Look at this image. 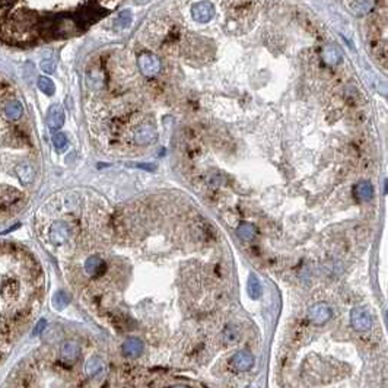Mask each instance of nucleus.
<instances>
[{"mask_svg": "<svg viewBox=\"0 0 388 388\" xmlns=\"http://www.w3.org/2000/svg\"><path fill=\"white\" fill-rule=\"evenodd\" d=\"M351 323H352V327L356 332H361V333H365V332L371 330V327H372V318H371L370 313L365 308H362V307H358V308L352 310Z\"/></svg>", "mask_w": 388, "mask_h": 388, "instance_id": "obj_1", "label": "nucleus"}, {"mask_svg": "<svg viewBox=\"0 0 388 388\" xmlns=\"http://www.w3.org/2000/svg\"><path fill=\"white\" fill-rule=\"evenodd\" d=\"M137 64H139V69L140 72L146 76V77H153L159 73L161 70V60L150 54V53H145V54H140L139 60H137Z\"/></svg>", "mask_w": 388, "mask_h": 388, "instance_id": "obj_2", "label": "nucleus"}, {"mask_svg": "<svg viewBox=\"0 0 388 388\" xmlns=\"http://www.w3.org/2000/svg\"><path fill=\"white\" fill-rule=\"evenodd\" d=\"M156 129L152 123H142L133 131V140L137 145H150L156 140Z\"/></svg>", "mask_w": 388, "mask_h": 388, "instance_id": "obj_3", "label": "nucleus"}, {"mask_svg": "<svg viewBox=\"0 0 388 388\" xmlns=\"http://www.w3.org/2000/svg\"><path fill=\"white\" fill-rule=\"evenodd\" d=\"M191 15H193V18H194V20L204 23V22H209V20L213 18V15H215V7H213V4H212L210 1H207V0H204V1H199V3H196V4L191 7Z\"/></svg>", "mask_w": 388, "mask_h": 388, "instance_id": "obj_4", "label": "nucleus"}, {"mask_svg": "<svg viewBox=\"0 0 388 388\" xmlns=\"http://www.w3.org/2000/svg\"><path fill=\"white\" fill-rule=\"evenodd\" d=\"M64 124V110L58 104H53L47 112V126L51 131H57Z\"/></svg>", "mask_w": 388, "mask_h": 388, "instance_id": "obj_5", "label": "nucleus"}, {"mask_svg": "<svg viewBox=\"0 0 388 388\" xmlns=\"http://www.w3.org/2000/svg\"><path fill=\"white\" fill-rule=\"evenodd\" d=\"M308 315H310L313 323L324 324V323H327L332 318V310H330V307L326 302H318V304L311 307Z\"/></svg>", "mask_w": 388, "mask_h": 388, "instance_id": "obj_6", "label": "nucleus"}, {"mask_svg": "<svg viewBox=\"0 0 388 388\" xmlns=\"http://www.w3.org/2000/svg\"><path fill=\"white\" fill-rule=\"evenodd\" d=\"M1 112L7 121H18L23 115V107L18 99H7L3 104Z\"/></svg>", "mask_w": 388, "mask_h": 388, "instance_id": "obj_7", "label": "nucleus"}, {"mask_svg": "<svg viewBox=\"0 0 388 388\" xmlns=\"http://www.w3.org/2000/svg\"><path fill=\"white\" fill-rule=\"evenodd\" d=\"M231 365L237 371L247 372L254 367V356L248 352H238L231 358Z\"/></svg>", "mask_w": 388, "mask_h": 388, "instance_id": "obj_8", "label": "nucleus"}, {"mask_svg": "<svg viewBox=\"0 0 388 388\" xmlns=\"http://www.w3.org/2000/svg\"><path fill=\"white\" fill-rule=\"evenodd\" d=\"M70 237V228L67 226V223L64 222H55L54 225H51L50 228V240L55 244L60 245L63 242H66Z\"/></svg>", "mask_w": 388, "mask_h": 388, "instance_id": "obj_9", "label": "nucleus"}, {"mask_svg": "<svg viewBox=\"0 0 388 388\" xmlns=\"http://www.w3.org/2000/svg\"><path fill=\"white\" fill-rule=\"evenodd\" d=\"M15 174L22 184H32L35 180V168L28 162H19L15 166Z\"/></svg>", "mask_w": 388, "mask_h": 388, "instance_id": "obj_10", "label": "nucleus"}, {"mask_svg": "<svg viewBox=\"0 0 388 388\" xmlns=\"http://www.w3.org/2000/svg\"><path fill=\"white\" fill-rule=\"evenodd\" d=\"M80 355V348L76 342H66L63 346H61V352H60V356H61V361L66 362V364H73L77 361Z\"/></svg>", "mask_w": 388, "mask_h": 388, "instance_id": "obj_11", "label": "nucleus"}, {"mask_svg": "<svg viewBox=\"0 0 388 388\" xmlns=\"http://www.w3.org/2000/svg\"><path fill=\"white\" fill-rule=\"evenodd\" d=\"M105 261L98 257V256H91L86 261H85V272L89 276H99L105 272Z\"/></svg>", "mask_w": 388, "mask_h": 388, "instance_id": "obj_12", "label": "nucleus"}, {"mask_svg": "<svg viewBox=\"0 0 388 388\" xmlns=\"http://www.w3.org/2000/svg\"><path fill=\"white\" fill-rule=\"evenodd\" d=\"M123 353L130 358H137L143 353V343L139 339H127L123 346Z\"/></svg>", "mask_w": 388, "mask_h": 388, "instance_id": "obj_13", "label": "nucleus"}, {"mask_svg": "<svg viewBox=\"0 0 388 388\" xmlns=\"http://www.w3.org/2000/svg\"><path fill=\"white\" fill-rule=\"evenodd\" d=\"M355 196L361 202H370L374 197V187L368 181H362L355 187Z\"/></svg>", "mask_w": 388, "mask_h": 388, "instance_id": "obj_14", "label": "nucleus"}, {"mask_svg": "<svg viewBox=\"0 0 388 388\" xmlns=\"http://www.w3.org/2000/svg\"><path fill=\"white\" fill-rule=\"evenodd\" d=\"M323 58L327 64H332V66H336L342 61V53L337 47L334 45H327L324 50H323Z\"/></svg>", "mask_w": 388, "mask_h": 388, "instance_id": "obj_15", "label": "nucleus"}, {"mask_svg": "<svg viewBox=\"0 0 388 388\" xmlns=\"http://www.w3.org/2000/svg\"><path fill=\"white\" fill-rule=\"evenodd\" d=\"M237 234H238V237H240L241 240H244V241H251V240L256 237L257 229H256V226L251 225V223H241V225L238 226V229H237Z\"/></svg>", "mask_w": 388, "mask_h": 388, "instance_id": "obj_16", "label": "nucleus"}, {"mask_svg": "<svg viewBox=\"0 0 388 388\" xmlns=\"http://www.w3.org/2000/svg\"><path fill=\"white\" fill-rule=\"evenodd\" d=\"M37 85H38L39 91H41V92H44V93H45V95H48V96H51V95L55 92V85H54V82H53L50 77H45V76H41V77H38V80H37Z\"/></svg>", "mask_w": 388, "mask_h": 388, "instance_id": "obj_17", "label": "nucleus"}, {"mask_svg": "<svg viewBox=\"0 0 388 388\" xmlns=\"http://www.w3.org/2000/svg\"><path fill=\"white\" fill-rule=\"evenodd\" d=\"M247 289H248V294H250V296H251L253 299L260 298V295H261V285H260V280L257 279L256 275H251V276H250Z\"/></svg>", "mask_w": 388, "mask_h": 388, "instance_id": "obj_18", "label": "nucleus"}, {"mask_svg": "<svg viewBox=\"0 0 388 388\" xmlns=\"http://www.w3.org/2000/svg\"><path fill=\"white\" fill-rule=\"evenodd\" d=\"M223 337L225 342H228L229 345L237 343V340L240 339V329L235 324H228L223 330Z\"/></svg>", "mask_w": 388, "mask_h": 388, "instance_id": "obj_19", "label": "nucleus"}, {"mask_svg": "<svg viewBox=\"0 0 388 388\" xmlns=\"http://www.w3.org/2000/svg\"><path fill=\"white\" fill-rule=\"evenodd\" d=\"M130 23H131V12L130 10H123L115 19V28L117 29H126L130 26Z\"/></svg>", "mask_w": 388, "mask_h": 388, "instance_id": "obj_20", "label": "nucleus"}, {"mask_svg": "<svg viewBox=\"0 0 388 388\" xmlns=\"http://www.w3.org/2000/svg\"><path fill=\"white\" fill-rule=\"evenodd\" d=\"M351 6H352L353 12H356V13H367L368 10L372 9L374 1L372 0H353L351 3Z\"/></svg>", "mask_w": 388, "mask_h": 388, "instance_id": "obj_21", "label": "nucleus"}, {"mask_svg": "<svg viewBox=\"0 0 388 388\" xmlns=\"http://www.w3.org/2000/svg\"><path fill=\"white\" fill-rule=\"evenodd\" d=\"M69 304H70V296H69L66 292H63V291L57 292V294L54 295V298H53V305H54L57 310H63V308H66Z\"/></svg>", "mask_w": 388, "mask_h": 388, "instance_id": "obj_22", "label": "nucleus"}, {"mask_svg": "<svg viewBox=\"0 0 388 388\" xmlns=\"http://www.w3.org/2000/svg\"><path fill=\"white\" fill-rule=\"evenodd\" d=\"M101 370H102V361L98 359V358H92V359H89L88 364H86V367H85V371H86V374H88L89 377L96 375Z\"/></svg>", "mask_w": 388, "mask_h": 388, "instance_id": "obj_23", "label": "nucleus"}, {"mask_svg": "<svg viewBox=\"0 0 388 388\" xmlns=\"http://www.w3.org/2000/svg\"><path fill=\"white\" fill-rule=\"evenodd\" d=\"M53 145H54L55 150L63 152L67 148L69 140H67L66 134H63V133H54V136H53Z\"/></svg>", "mask_w": 388, "mask_h": 388, "instance_id": "obj_24", "label": "nucleus"}, {"mask_svg": "<svg viewBox=\"0 0 388 388\" xmlns=\"http://www.w3.org/2000/svg\"><path fill=\"white\" fill-rule=\"evenodd\" d=\"M41 70L45 72V73H54L55 70V61L53 58H44L39 64Z\"/></svg>", "mask_w": 388, "mask_h": 388, "instance_id": "obj_25", "label": "nucleus"}, {"mask_svg": "<svg viewBox=\"0 0 388 388\" xmlns=\"http://www.w3.org/2000/svg\"><path fill=\"white\" fill-rule=\"evenodd\" d=\"M45 327H47V321H45V320H39V321L37 323V326H35V330L32 332V336H39V334L44 332Z\"/></svg>", "mask_w": 388, "mask_h": 388, "instance_id": "obj_26", "label": "nucleus"}, {"mask_svg": "<svg viewBox=\"0 0 388 388\" xmlns=\"http://www.w3.org/2000/svg\"><path fill=\"white\" fill-rule=\"evenodd\" d=\"M139 168L142 169H148V171H153L155 169V165H149V164H140Z\"/></svg>", "mask_w": 388, "mask_h": 388, "instance_id": "obj_27", "label": "nucleus"}, {"mask_svg": "<svg viewBox=\"0 0 388 388\" xmlns=\"http://www.w3.org/2000/svg\"><path fill=\"white\" fill-rule=\"evenodd\" d=\"M172 388H188V387H184V386H175V387Z\"/></svg>", "mask_w": 388, "mask_h": 388, "instance_id": "obj_28", "label": "nucleus"}]
</instances>
